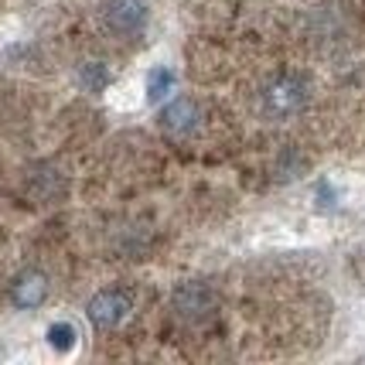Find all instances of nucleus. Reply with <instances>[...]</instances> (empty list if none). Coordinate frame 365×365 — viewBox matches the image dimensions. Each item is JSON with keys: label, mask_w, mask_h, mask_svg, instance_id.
Wrapping results in <instances>:
<instances>
[{"label": "nucleus", "mask_w": 365, "mask_h": 365, "mask_svg": "<svg viewBox=\"0 0 365 365\" xmlns=\"http://www.w3.org/2000/svg\"><path fill=\"white\" fill-rule=\"evenodd\" d=\"M130 311H133V301H130L127 290H99V294L89 297V304H86V314L93 321V328H99V331L120 328V324L130 318Z\"/></svg>", "instance_id": "2"}, {"label": "nucleus", "mask_w": 365, "mask_h": 365, "mask_svg": "<svg viewBox=\"0 0 365 365\" xmlns=\"http://www.w3.org/2000/svg\"><path fill=\"white\" fill-rule=\"evenodd\" d=\"M171 89H175V72H171V68H154V72L147 76V99H150V103L168 99Z\"/></svg>", "instance_id": "8"}, {"label": "nucleus", "mask_w": 365, "mask_h": 365, "mask_svg": "<svg viewBox=\"0 0 365 365\" xmlns=\"http://www.w3.org/2000/svg\"><path fill=\"white\" fill-rule=\"evenodd\" d=\"M45 338H48V345H51L55 351H72L79 334H76V328H72V321H55V324H48Z\"/></svg>", "instance_id": "7"}, {"label": "nucleus", "mask_w": 365, "mask_h": 365, "mask_svg": "<svg viewBox=\"0 0 365 365\" xmlns=\"http://www.w3.org/2000/svg\"><path fill=\"white\" fill-rule=\"evenodd\" d=\"M103 24L110 28L116 38H133L143 31L147 24V7L140 0H110L103 7Z\"/></svg>", "instance_id": "3"}, {"label": "nucleus", "mask_w": 365, "mask_h": 365, "mask_svg": "<svg viewBox=\"0 0 365 365\" xmlns=\"http://www.w3.org/2000/svg\"><path fill=\"white\" fill-rule=\"evenodd\" d=\"M259 106L273 120H287V116H294V113H301L307 106V86L297 76H277V79L263 86Z\"/></svg>", "instance_id": "1"}, {"label": "nucleus", "mask_w": 365, "mask_h": 365, "mask_svg": "<svg viewBox=\"0 0 365 365\" xmlns=\"http://www.w3.org/2000/svg\"><path fill=\"white\" fill-rule=\"evenodd\" d=\"M79 82L89 89V93H99L106 82H110V72H106V65L103 62H86L79 72Z\"/></svg>", "instance_id": "9"}, {"label": "nucleus", "mask_w": 365, "mask_h": 365, "mask_svg": "<svg viewBox=\"0 0 365 365\" xmlns=\"http://www.w3.org/2000/svg\"><path fill=\"white\" fill-rule=\"evenodd\" d=\"M48 297V277L41 270H24L14 277V284H11V301L14 307L21 311H34V307H41Z\"/></svg>", "instance_id": "6"}, {"label": "nucleus", "mask_w": 365, "mask_h": 365, "mask_svg": "<svg viewBox=\"0 0 365 365\" xmlns=\"http://www.w3.org/2000/svg\"><path fill=\"white\" fill-rule=\"evenodd\" d=\"M198 120H202L198 103L188 99V96H178V99H171V103L160 110V127L168 130V133H175V137L195 133V130H198Z\"/></svg>", "instance_id": "5"}, {"label": "nucleus", "mask_w": 365, "mask_h": 365, "mask_svg": "<svg viewBox=\"0 0 365 365\" xmlns=\"http://www.w3.org/2000/svg\"><path fill=\"white\" fill-rule=\"evenodd\" d=\"M175 311L181 318L188 321H198V318H208L212 311H215V294H212V287L208 284H198V280H191V284H181L175 290Z\"/></svg>", "instance_id": "4"}]
</instances>
